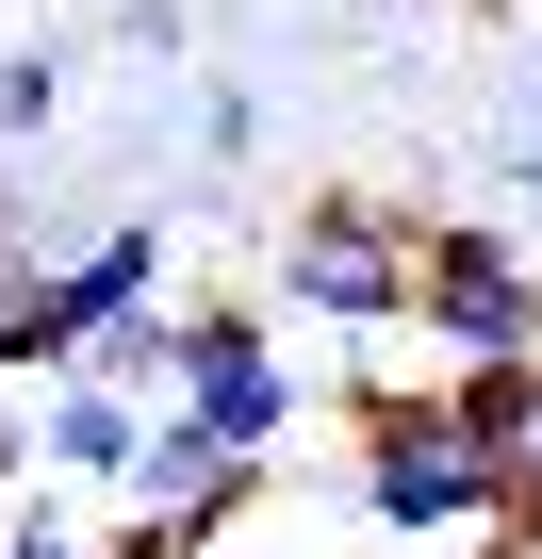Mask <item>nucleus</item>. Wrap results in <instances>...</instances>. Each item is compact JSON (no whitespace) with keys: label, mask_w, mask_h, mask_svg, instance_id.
I'll list each match as a JSON object with an SVG mask.
<instances>
[{"label":"nucleus","mask_w":542,"mask_h":559,"mask_svg":"<svg viewBox=\"0 0 542 559\" xmlns=\"http://www.w3.org/2000/svg\"><path fill=\"white\" fill-rule=\"evenodd\" d=\"M181 428H214L230 461H280L297 428H313V362L263 330L246 297H214V313H181V395H165Z\"/></svg>","instance_id":"obj_4"},{"label":"nucleus","mask_w":542,"mask_h":559,"mask_svg":"<svg viewBox=\"0 0 542 559\" xmlns=\"http://www.w3.org/2000/svg\"><path fill=\"white\" fill-rule=\"evenodd\" d=\"M346 412H362V444H346V510H362L395 559H460V543L493 526L509 461H477V444H460L444 379H362Z\"/></svg>","instance_id":"obj_1"},{"label":"nucleus","mask_w":542,"mask_h":559,"mask_svg":"<svg viewBox=\"0 0 542 559\" xmlns=\"http://www.w3.org/2000/svg\"><path fill=\"white\" fill-rule=\"evenodd\" d=\"M444 412H460V444H477V461H526V412H542V362H460V379H444Z\"/></svg>","instance_id":"obj_8"},{"label":"nucleus","mask_w":542,"mask_h":559,"mask_svg":"<svg viewBox=\"0 0 542 559\" xmlns=\"http://www.w3.org/2000/svg\"><path fill=\"white\" fill-rule=\"evenodd\" d=\"M165 297V214H116L99 247H67V263H34V297H17V379H67L116 313H148Z\"/></svg>","instance_id":"obj_5"},{"label":"nucleus","mask_w":542,"mask_h":559,"mask_svg":"<svg viewBox=\"0 0 542 559\" xmlns=\"http://www.w3.org/2000/svg\"><path fill=\"white\" fill-rule=\"evenodd\" d=\"M526 477H542V412H526Z\"/></svg>","instance_id":"obj_15"},{"label":"nucleus","mask_w":542,"mask_h":559,"mask_svg":"<svg viewBox=\"0 0 542 559\" xmlns=\"http://www.w3.org/2000/svg\"><path fill=\"white\" fill-rule=\"evenodd\" d=\"M132 444H148V412L116 395V379H34V477H83V493H132Z\"/></svg>","instance_id":"obj_6"},{"label":"nucleus","mask_w":542,"mask_h":559,"mask_svg":"<svg viewBox=\"0 0 542 559\" xmlns=\"http://www.w3.org/2000/svg\"><path fill=\"white\" fill-rule=\"evenodd\" d=\"M34 263H50L34 230H0V379H17V297H34Z\"/></svg>","instance_id":"obj_11"},{"label":"nucleus","mask_w":542,"mask_h":559,"mask_svg":"<svg viewBox=\"0 0 542 559\" xmlns=\"http://www.w3.org/2000/svg\"><path fill=\"white\" fill-rule=\"evenodd\" d=\"M50 116H67V50H34V34H17V50H0V148H34Z\"/></svg>","instance_id":"obj_9"},{"label":"nucleus","mask_w":542,"mask_h":559,"mask_svg":"<svg viewBox=\"0 0 542 559\" xmlns=\"http://www.w3.org/2000/svg\"><path fill=\"white\" fill-rule=\"evenodd\" d=\"M526 198H542V165H526Z\"/></svg>","instance_id":"obj_16"},{"label":"nucleus","mask_w":542,"mask_h":559,"mask_svg":"<svg viewBox=\"0 0 542 559\" xmlns=\"http://www.w3.org/2000/svg\"><path fill=\"white\" fill-rule=\"evenodd\" d=\"M411 346H427V379H460V362H542V247H526L509 214H427Z\"/></svg>","instance_id":"obj_2"},{"label":"nucleus","mask_w":542,"mask_h":559,"mask_svg":"<svg viewBox=\"0 0 542 559\" xmlns=\"http://www.w3.org/2000/svg\"><path fill=\"white\" fill-rule=\"evenodd\" d=\"M83 379H116L132 412H165V395H181V313H165V297H148V313H116V330L83 346Z\"/></svg>","instance_id":"obj_7"},{"label":"nucleus","mask_w":542,"mask_h":559,"mask_svg":"<svg viewBox=\"0 0 542 559\" xmlns=\"http://www.w3.org/2000/svg\"><path fill=\"white\" fill-rule=\"evenodd\" d=\"M411 263H427L411 198H297L280 214V313H313V330H411Z\"/></svg>","instance_id":"obj_3"},{"label":"nucleus","mask_w":542,"mask_h":559,"mask_svg":"<svg viewBox=\"0 0 542 559\" xmlns=\"http://www.w3.org/2000/svg\"><path fill=\"white\" fill-rule=\"evenodd\" d=\"M0 559H99V543H83L67 510H34V493H17V510H0Z\"/></svg>","instance_id":"obj_10"},{"label":"nucleus","mask_w":542,"mask_h":559,"mask_svg":"<svg viewBox=\"0 0 542 559\" xmlns=\"http://www.w3.org/2000/svg\"><path fill=\"white\" fill-rule=\"evenodd\" d=\"M17 477H34V412L0 395V510H17Z\"/></svg>","instance_id":"obj_13"},{"label":"nucleus","mask_w":542,"mask_h":559,"mask_svg":"<svg viewBox=\"0 0 542 559\" xmlns=\"http://www.w3.org/2000/svg\"><path fill=\"white\" fill-rule=\"evenodd\" d=\"M460 559H526V543H509V526H477V543H460Z\"/></svg>","instance_id":"obj_14"},{"label":"nucleus","mask_w":542,"mask_h":559,"mask_svg":"<svg viewBox=\"0 0 542 559\" xmlns=\"http://www.w3.org/2000/svg\"><path fill=\"white\" fill-rule=\"evenodd\" d=\"M99 559H197V526H165V510H132V526H116Z\"/></svg>","instance_id":"obj_12"}]
</instances>
